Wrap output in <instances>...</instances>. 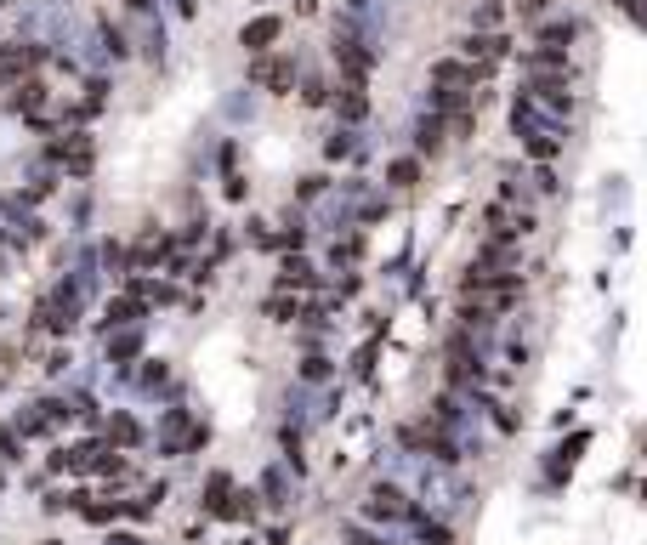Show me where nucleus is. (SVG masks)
I'll use <instances>...</instances> for the list:
<instances>
[{
  "label": "nucleus",
  "mask_w": 647,
  "mask_h": 545,
  "mask_svg": "<svg viewBox=\"0 0 647 545\" xmlns=\"http://www.w3.org/2000/svg\"><path fill=\"white\" fill-rule=\"evenodd\" d=\"M511 120H517V137L528 142V154H534V159H557L562 131H557V125H545L540 114H534V103H528V97L517 103V114H511Z\"/></svg>",
  "instance_id": "nucleus-1"
},
{
  "label": "nucleus",
  "mask_w": 647,
  "mask_h": 545,
  "mask_svg": "<svg viewBox=\"0 0 647 545\" xmlns=\"http://www.w3.org/2000/svg\"><path fill=\"white\" fill-rule=\"evenodd\" d=\"M250 80H256V86L262 91H273V97H284V91L296 86V57H256V63H250Z\"/></svg>",
  "instance_id": "nucleus-2"
},
{
  "label": "nucleus",
  "mask_w": 647,
  "mask_h": 545,
  "mask_svg": "<svg viewBox=\"0 0 647 545\" xmlns=\"http://www.w3.org/2000/svg\"><path fill=\"white\" fill-rule=\"evenodd\" d=\"M279 35H284V23L273 18V12H262V18H250L245 29H239V46H245L250 57H262V52H273V46H279Z\"/></svg>",
  "instance_id": "nucleus-3"
},
{
  "label": "nucleus",
  "mask_w": 647,
  "mask_h": 545,
  "mask_svg": "<svg viewBox=\"0 0 647 545\" xmlns=\"http://www.w3.org/2000/svg\"><path fill=\"white\" fill-rule=\"evenodd\" d=\"M335 63L347 69V80H364L375 57L364 52V40H358V35H341V29H335Z\"/></svg>",
  "instance_id": "nucleus-4"
},
{
  "label": "nucleus",
  "mask_w": 647,
  "mask_h": 545,
  "mask_svg": "<svg viewBox=\"0 0 647 545\" xmlns=\"http://www.w3.org/2000/svg\"><path fill=\"white\" fill-rule=\"evenodd\" d=\"M369 517H392V523H403V517H415V511H409L403 489H392V483H375V489H369Z\"/></svg>",
  "instance_id": "nucleus-5"
},
{
  "label": "nucleus",
  "mask_w": 647,
  "mask_h": 545,
  "mask_svg": "<svg viewBox=\"0 0 647 545\" xmlns=\"http://www.w3.org/2000/svg\"><path fill=\"white\" fill-rule=\"evenodd\" d=\"M52 159H63L74 176H86V171H91V142L80 137V131H69V137H57V142H52Z\"/></svg>",
  "instance_id": "nucleus-6"
},
{
  "label": "nucleus",
  "mask_w": 647,
  "mask_h": 545,
  "mask_svg": "<svg viewBox=\"0 0 647 545\" xmlns=\"http://www.w3.org/2000/svg\"><path fill=\"white\" fill-rule=\"evenodd\" d=\"M40 63V52L35 46H6V52H0V86H12V80H23V74L35 69Z\"/></svg>",
  "instance_id": "nucleus-7"
},
{
  "label": "nucleus",
  "mask_w": 647,
  "mask_h": 545,
  "mask_svg": "<svg viewBox=\"0 0 647 545\" xmlns=\"http://www.w3.org/2000/svg\"><path fill=\"white\" fill-rule=\"evenodd\" d=\"M432 86L466 91V86H477V69H472V63H455V57H443V63H432Z\"/></svg>",
  "instance_id": "nucleus-8"
},
{
  "label": "nucleus",
  "mask_w": 647,
  "mask_h": 545,
  "mask_svg": "<svg viewBox=\"0 0 647 545\" xmlns=\"http://www.w3.org/2000/svg\"><path fill=\"white\" fill-rule=\"evenodd\" d=\"M63 415H69V409H63V404H52V398H46V404H29V415H23V432H52V426L57 421H63Z\"/></svg>",
  "instance_id": "nucleus-9"
},
{
  "label": "nucleus",
  "mask_w": 647,
  "mask_h": 545,
  "mask_svg": "<svg viewBox=\"0 0 647 545\" xmlns=\"http://www.w3.org/2000/svg\"><path fill=\"white\" fill-rule=\"evenodd\" d=\"M415 148H420V154H438V148H443V114H432V120L415 125Z\"/></svg>",
  "instance_id": "nucleus-10"
},
{
  "label": "nucleus",
  "mask_w": 647,
  "mask_h": 545,
  "mask_svg": "<svg viewBox=\"0 0 647 545\" xmlns=\"http://www.w3.org/2000/svg\"><path fill=\"white\" fill-rule=\"evenodd\" d=\"M341 114H347V120H364V114H369V103H364V80H347V86H341Z\"/></svg>",
  "instance_id": "nucleus-11"
},
{
  "label": "nucleus",
  "mask_w": 647,
  "mask_h": 545,
  "mask_svg": "<svg viewBox=\"0 0 647 545\" xmlns=\"http://www.w3.org/2000/svg\"><path fill=\"white\" fill-rule=\"evenodd\" d=\"M0 211H6L12 222H18V233H23V239H40V222H35L29 211H23V199H0Z\"/></svg>",
  "instance_id": "nucleus-12"
},
{
  "label": "nucleus",
  "mask_w": 647,
  "mask_h": 545,
  "mask_svg": "<svg viewBox=\"0 0 647 545\" xmlns=\"http://www.w3.org/2000/svg\"><path fill=\"white\" fill-rule=\"evenodd\" d=\"M386 182H392V188H415L420 165H415V159H392V165H386Z\"/></svg>",
  "instance_id": "nucleus-13"
},
{
  "label": "nucleus",
  "mask_w": 647,
  "mask_h": 545,
  "mask_svg": "<svg viewBox=\"0 0 647 545\" xmlns=\"http://www.w3.org/2000/svg\"><path fill=\"white\" fill-rule=\"evenodd\" d=\"M574 35H579L574 23H545V29H540V46H557V52H568V40H574Z\"/></svg>",
  "instance_id": "nucleus-14"
},
{
  "label": "nucleus",
  "mask_w": 647,
  "mask_h": 545,
  "mask_svg": "<svg viewBox=\"0 0 647 545\" xmlns=\"http://www.w3.org/2000/svg\"><path fill=\"white\" fill-rule=\"evenodd\" d=\"M142 318V301L120 296V301H108V324H137Z\"/></svg>",
  "instance_id": "nucleus-15"
},
{
  "label": "nucleus",
  "mask_w": 647,
  "mask_h": 545,
  "mask_svg": "<svg viewBox=\"0 0 647 545\" xmlns=\"http://www.w3.org/2000/svg\"><path fill=\"white\" fill-rule=\"evenodd\" d=\"M108 438H114V443H137V438H142V426L131 421V415H114V426H108Z\"/></svg>",
  "instance_id": "nucleus-16"
},
{
  "label": "nucleus",
  "mask_w": 647,
  "mask_h": 545,
  "mask_svg": "<svg viewBox=\"0 0 647 545\" xmlns=\"http://www.w3.org/2000/svg\"><path fill=\"white\" fill-rule=\"evenodd\" d=\"M307 279H313V267H307V262H284V273H279L284 290H290V284H307Z\"/></svg>",
  "instance_id": "nucleus-17"
},
{
  "label": "nucleus",
  "mask_w": 647,
  "mask_h": 545,
  "mask_svg": "<svg viewBox=\"0 0 647 545\" xmlns=\"http://www.w3.org/2000/svg\"><path fill=\"white\" fill-rule=\"evenodd\" d=\"M108 352H114V358H137V352H142V335H120V341H108Z\"/></svg>",
  "instance_id": "nucleus-18"
},
{
  "label": "nucleus",
  "mask_w": 647,
  "mask_h": 545,
  "mask_svg": "<svg viewBox=\"0 0 647 545\" xmlns=\"http://www.w3.org/2000/svg\"><path fill=\"white\" fill-rule=\"evenodd\" d=\"M0 460H18V432L12 426H0Z\"/></svg>",
  "instance_id": "nucleus-19"
},
{
  "label": "nucleus",
  "mask_w": 647,
  "mask_h": 545,
  "mask_svg": "<svg viewBox=\"0 0 647 545\" xmlns=\"http://www.w3.org/2000/svg\"><path fill=\"white\" fill-rule=\"evenodd\" d=\"M420 540H426V545H449V528H438V523H420Z\"/></svg>",
  "instance_id": "nucleus-20"
},
{
  "label": "nucleus",
  "mask_w": 647,
  "mask_h": 545,
  "mask_svg": "<svg viewBox=\"0 0 647 545\" xmlns=\"http://www.w3.org/2000/svg\"><path fill=\"white\" fill-rule=\"evenodd\" d=\"M523 12H528V18H540V12H545V0H523Z\"/></svg>",
  "instance_id": "nucleus-21"
},
{
  "label": "nucleus",
  "mask_w": 647,
  "mask_h": 545,
  "mask_svg": "<svg viewBox=\"0 0 647 545\" xmlns=\"http://www.w3.org/2000/svg\"><path fill=\"white\" fill-rule=\"evenodd\" d=\"M347 6H358V12H364V6H369V0H347Z\"/></svg>",
  "instance_id": "nucleus-22"
},
{
  "label": "nucleus",
  "mask_w": 647,
  "mask_h": 545,
  "mask_svg": "<svg viewBox=\"0 0 647 545\" xmlns=\"http://www.w3.org/2000/svg\"><path fill=\"white\" fill-rule=\"evenodd\" d=\"M0 6H6V0H0Z\"/></svg>",
  "instance_id": "nucleus-23"
}]
</instances>
